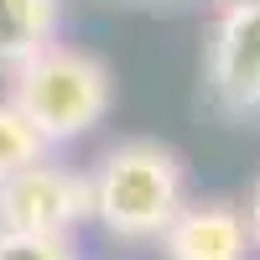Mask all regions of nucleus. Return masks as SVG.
Instances as JSON below:
<instances>
[{"label": "nucleus", "instance_id": "nucleus-10", "mask_svg": "<svg viewBox=\"0 0 260 260\" xmlns=\"http://www.w3.org/2000/svg\"><path fill=\"white\" fill-rule=\"evenodd\" d=\"M224 6H245V0H224Z\"/></svg>", "mask_w": 260, "mask_h": 260}, {"label": "nucleus", "instance_id": "nucleus-5", "mask_svg": "<svg viewBox=\"0 0 260 260\" xmlns=\"http://www.w3.org/2000/svg\"><path fill=\"white\" fill-rule=\"evenodd\" d=\"M156 245H161V260H250V250H255L245 213L224 198L182 203Z\"/></svg>", "mask_w": 260, "mask_h": 260}, {"label": "nucleus", "instance_id": "nucleus-7", "mask_svg": "<svg viewBox=\"0 0 260 260\" xmlns=\"http://www.w3.org/2000/svg\"><path fill=\"white\" fill-rule=\"evenodd\" d=\"M42 151L47 146L37 141V130L16 115L11 99H0V187H6L16 172H26L31 161H42Z\"/></svg>", "mask_w": 260, "mask_h": 260}, {"label": "nucleus", "instance_id": "nucleus-6", "mask_svg": "<svg viewBox=\"0 0 260 260\" xmlns=\"http://www.w3.org/2000/svg\"><path fill=\"white\" fill-rule=\"evenodd\" d=\"M57 37V0H0V68L16 73L52 47Z\"/></svg>", "mask_w": 260, "mask_h": 260}, {"label": "nucleus", "instance_id": "nucleus-3", "mask_svg": "<svg viewBox=\"0 0 260 260\" xmlns=\"http://www.w3.org/2000/svg\"><path fill=\"white\" fill-rule=\"evenodd\" d=\"M83 219H89V172H73L62 161L42 156L0 187V229L68 240Z\"/></svg>", "mask_w": 260, "mask_h": 260}, {"label": "nucleus", "instance_id": "nucleus-4", "mask_svg": "<svg viewBox=\"0 0 260 260\" xmlns=\"http://www.w3.org/2000/svg\"><path fill=\"white\" fill-rule=\"evenodd\" d=\"M208 89L229 115H260V0L219 11L208 31Z\"/></svg>", "mask_w": 260, "mask_h": 260}, {"label": "nucleus", "instance_id": "nucleus-1", "mask_svg": "<svg viewBox=\"0 0 260 260\" xmlns=\"http://www.w3.org/2000/svg\"><path fill=\"white\" fill-rule=\"evenodd\" d=\"M182 203L187 172L161 141H120L89 172V219H99L115 240H161Z\"/></svg>", "mask_w": 260, "mask_h": 260}, {"label": "nucleus", "instance_id": "nucleus-9", "mask_svg": "<svg viewBox=\"0 0 260 260\" xmlns=\"http://www.w3.org/2000/svg\"><path fill=\"white\" fill-rule=\"evenodd\" d=\"M245 229H250V245L260 250V177L250 187V208H245Z\"/></svg>", "mask_w": 260, "mask_h": 260}, {"label": "nucleus", "instance_id": "nucleus-2", "mask_svg": "<svg viewBox=\"0 0 260 260\" xmlns=\"http://www.w3.org/2000/svg\"><path fill=\"white\" fill-rule=\"evenodd\" d=\"M110 99H115V78L110 68L83 52V47H42L26 68L11 73V104L16 115L37 130L42 146H62V141H78L110 115Z\"/></svg>", "mask_w": 260, "mask_h": 260}, {"label": "nucleus", "instance_id": "nucleus-8", "mask_svg": "<svg viewBox=\"0 0 260 260\" xmlns=\"http://www.w3.org/2000/svg\"><path fill=\"white\" fill-rule=\"evenodd\" d=\"M0 260H73L68 240H42V234L0 229Z\"/></svg>", "mask_w": 260, "mask_h": 260}]
</instances>
